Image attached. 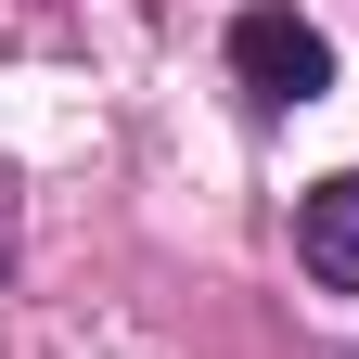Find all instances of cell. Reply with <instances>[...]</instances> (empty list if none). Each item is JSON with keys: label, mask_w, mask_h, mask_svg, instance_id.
<instances>
[{"label": "cell", "mask_w": 359, "mask_h": 359, "mask_svg": "<svg viewBox=\"0 0 359 359\" xmlns=\"http://www.w3.org/2000/svg\"><path fill=\"white\" fill-rule=\"evenodd\" d=\"M231 77H244L257 116H295V103L334 90V39L308 26L295 0H257V13H231Z\"/></svg>", "instance_id": "6da1fadb"}, {"label": "cell", "mask_w": 359, "mask_h": 359, "mask_svg": "<svg viewBox=\"0 0 359 359\" xmlns=\"http://www.w3.org/2000/svg\"><path fill=\"white\" fill-rule=\"evenodd\" d=\"M295 257H308L321 295H359V167H334L321 193L295 205Z\"/></svg>", "instance_id": "7a4b0ae2"}]
</instances>
